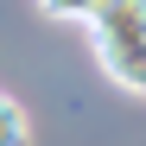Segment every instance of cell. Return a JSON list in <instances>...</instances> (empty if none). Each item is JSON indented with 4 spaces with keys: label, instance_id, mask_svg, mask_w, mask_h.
<instances>
[{
    "label": "cell",
    "instance_id": "1",
    "mask_svg": "<svg viewBox=\"0 0 146 146\" xmlns=\"http://www.w3.org/2000/svg\"><path fill=\"white\" fill-rule=\"evenodd\" d=\"M95 32V51H114V44H140L146 38V0H95V13L83 19Z\"/></svg>",
    "mask_w": 146,
    "mask_h": 146
},
{
    "label": "cell",
    "instance_id": "2",
    "mask_svg": "<svg viewBox=\"0 0 146 146\" xmlns=\"http://www.w3.org/2000/svg\"><path fill=\"white\" fill-rule=\"evenodd\" d=\"M95 64L108 70V83L146 95V38H140V44H114V51H95Z\"/></svg>",
    "mask_w": 146,
    "mask_h": 146
},
{
    "label": "cell",
    "instance_id": "3",
    "mask_svg": "<svg viewBox=\"0 0 146 146\" xmlns=\"http://www.w3.org/2000/svg\"><path fill=\"white\" fill-rule=\"evenodd\" d=\"M26 108L13 102V95H0V146H26Z\"/></svg>",
    "mask_w": 146,
    "mask_h": 146
},
{
    "label": "cell",
    "instance_id": "4",
    "mask_svg": "<svg viewBox=\"0 0 146 146\" xmlns=\"http://www.w3.org/2000/svg\"><path fill=\"white\" fill-rule=\"evenodd\" d=\"M38 13H44V19H89L95 0H38Z\"/></svg>",
    "mask_w": 146,
    "mask_h": 146
}]
</instances>
